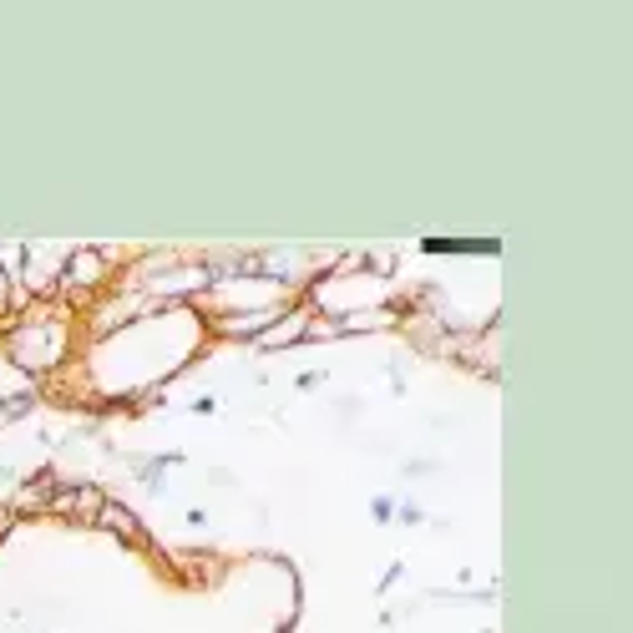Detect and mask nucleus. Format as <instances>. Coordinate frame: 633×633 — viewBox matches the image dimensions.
I'll use <instances>...</instances> for the list:
<instances>
[{
	"mask_svg": "<svg viewBox=\"0 0 633 633\" xmlns=\"http://www.w3.org/2000/svg\"><path fill=\"white\" fill-rule=\"evenodd\" d=\"M92 527L117 532L122 542H142V522H137V512H132V507H122V502H102V512H97V522H92Z\"/></svg>",
	"mask_w": 633,
	"mask_h": 633,
	"instance_id": "obj_6",
	"label": "nucleus"
},
{
	"mask_svg": "<svg viewBox=\"0 0 633 633\" xmlns=\"http://www.w3.org/2000/svg\"><path fill=\"white\" fill-rule=\"evenodd\" d=\"M279 309L284 304H259V309H244V314H213V335H223V340H259L274 320H279Z\"/></svg>",
	"mask_w": 633,
	"mask_h": 633,
	"instance_id": "obj_4",
	"label": "nucleus"
},
{
	"mask_svg": "<svg viewBox=\"0 0 633 633\" xmlns=\"http://www.w3.org/2000/svg\"><path fill=\"white\" fill-rule=\"evenodd\" d=\"M16 527V507H6V502H0V537H6Z\"/></svg>",
	"mask_w": 633,
	"mask_h": 633,
	"instance_id": "obj_11",
	"label": "nucleus"
},
{
	"mask_svg": "<svg viewBox=\"0 0 633 633\" xmlns=\"http://www.w3.org/2000/svg\"><path fill=\"white\" fill-rule=\"evenodd\" d=\"M31 406H36V390H16V395H6V401H0V426H6V421H21Z\"/></svg>",
	"mask_w": 633,
	"mask_h": 633,
	"instance_id": "obj_9",
	"label": "nucleus"
},
{
	"mask_svg": "<svg viewBox=\"0 0 633 633\" xmlns=\"http://www.w3.org/2000/svg\"><path fill=\"white\" fill-rule=\"evenodd\" d=\"M380 325H390L385 309H355V314H340L335 320V335H360V330H380Z\"/></svg>",
	"mask_w": 633,
	"mask_h": 633,
	"instance_id": "obj_7",
	"label": "nucleus"
},
{
	"mask_svg": "<svg viewBox=\"0 0 633 633\" xmlns=\"http://www.w3.org/2000/svg\"><path fill=\"white\" fill-rule=\"evenodd\" d=\"M107 274H112V264H107L102 249H76V254H66V264H61V284H56V294H66V299H87L97 284H107Z\"/></svg>",
	"mask_w": 633,
	"mask_h": 633,
	"instance_id": "obj_3",
	"label": "nucleus"
},
{
	"mask_svg": "<svg viewBox=\"0 0 633 633\" xmlns=\"http://www.w3.org/2000/svg\"><path fill=\"white\" fill-rule=\"evenodd\" d=\"M208 289H213L208 264H152V269L142 274V294H147L152 304H163V299H173V294L203 299Z\"/></svg>",
	"mask_w": 633,
	"mask_h": 633,
	"instance_id": "obj_2",
	"label": "nucleus"
},
{
	"mask_svg": "<svg viewBox=\"0 0 633 633\" xmlns=\"http://www.w3.org/2000/svg\"><path fill=\"white\" fill-rule=\"evenodd\" d=\"M16 299H21V289L11 284V274H6V269H0V320H6V314H11V309H21Z\"/></svg>",
	"mask_w": 633,
	"mask_h": 633,
	"instance_id": "obj_10",
	"label": "nucleus"
},
{
	"mask_svg": "<svg viewBox=\"0 0 633 633\" xmlns=\"http://www.w3.org/2000/svg\"><path fill=\"white\" fill-rule=\"evenodd\" d=\"M102 502H107V497H102L97 487H76V492H71V517H76V522H97Z\"/></svg>",
	"mask_w": 633,
	"mask_h": 633,
	"instance_id": "obj_8",
	"label": "nucleus"
},
{
	"mask_svg": "<svg viewBox=\"0 0 633 633\" xmlns=\"http://www.w3.org/2000/svg\"><path fill=\"white\" fill-rule=\"evenodd\" d=\"M6 345H11V360L21 370H31V375L56 370L66 360V350H71V320L56 309V299H41V309L21 314V320L11 325Z\"/></svg>",
	"mask_w": 633,
	"mask_h": 633,
	"instance_id": "obj_1",
	"label": "nucleus"
},
{
	"mask_svg": "<svg viewBox=\"0 0 633 633\" xmlns=\"http://www.w3.org/2000/svg\"><path fill=\"white\" fill-rule=\"evenodd\" d=\"M304 335H309V304H299V309L284 304V309H279V320H274L254 345H259V350H289V345H299Z\"/></svg>",
	"mask_w": 633,
	"mask_h": 633,
	"instance_id": "obj_5",
	"label": "nucleus"
}]
</instances>
